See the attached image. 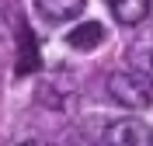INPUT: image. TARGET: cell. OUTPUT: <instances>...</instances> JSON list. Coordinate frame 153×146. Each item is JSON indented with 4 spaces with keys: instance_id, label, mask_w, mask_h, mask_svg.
<instances>
[{
    "instance_id": "obj_2",
    "label": "cell",
    "mask_w": 153,
    "mask_h": 146,
    "mask_svg": "<svg viewBox=\"0 0 153 146\" xmlns=\"http://www.w3.org/2000/svg\"><path fill=\"white\" fill-rule=\"evenodd\" d=\"M105 146H153V132L143 118H118L105 129Z\"/></svg>"
},
{
    "instance_id": "obj_3",
    "label": "cell",
    "mask_w": 153,
    "mask_h": 146,
    "mask_svg": "<svg viewBox=\"0 0 153 146\" xmlns=\"http://www.w3.org/2000/svg\"><path fill=\"white\" fill-rule=\"evenodd\" d=\"M108 10L118 24H139L150 14V0H108Z\"/></svg>"
},
{
    "instance_id": "obj_1",
    "label": "cell",
    "mask_w": 153,
    "mask_h": 146,
    "mask_svg": "<svg viewBox=\"0 0 153 146\" xmlns=\"http://www.w3.org/2000/svg\"><path fill=\"white\" fill-rule=\"evenodd\" d=\"M108 94L122 108L139 111V108L153 104V80L146 73H136V70H122V73H111L108 77Z\"/></svg>"
},
{
    "instance_id": "obj_7",
    "label": "cell",
    "mask_w": 153,
    "mask_h": 146,
    "mask_svg": "<svg viewBox=\"0 0 153 146\" xmlns=\"http://www.w3.org/2000/svg\"><path fill=\"white\" fill-rule=\"evenodd\" d=\"M18 146H42V143H35V139H25V143H18Z\"/></svg>"
},
{
    "instance_id": "obj_4",
    "label": "cell",
    "mask_w": 153,
    "mask_h": 146,
    "mask_svg": "<svg viewBox=\"0 0 153 146\" xmlns=\"http://www.w3.org/2000/svg\"><path fill=\"white\" fill-rule=\"evenodd\" d=\"M35 7L49 21H70V18H76L87 7V0H35Z\"/></svg>"
},
{
    "instance_id": "obj_8",
    "label": "cell",
    "mask_w": 153,
    "mask_h": 146,
    "mask_svg": "<svg viewBox=\"0 0 153 146\" xmlns=\"http://www.w3.org/2000/svg\"><path fill=\"white\" fill-rule=\"evenodd\" d=\"M150 59H153V56H150Z\"/></svg>"
},
{
    "instance_id": "obj_5",
    "label": "cell",
    "mask_w": 153,
    "mask_h": 146,
    "mask_svg": "<svg viewBox=\"0 0 153 146\" xmlns=\"http://www.w3.org/2000/svg\"><path fill=\"white\" fill-rule=\"evenodd\" d=\"M101 39H105V28H101L97 21H87V24H80V28H73L66 35V45H73V49H94V45H101Z\"/></svg>"
},
{
    "instance_id": "obj_6",
    "label": "cell",
    "mask_w": 153,
    "mask_h": 146,
    "mask_svg": "<svg viewBox=\"0 0 153 146\" xmlns=\"http://www.w3.org/2000/svg\"><path fill=\"white\" fill-rule=\"evenodd\" d=\"M25 77V73H31V70H38V49H35V39H31V31L28 28H21V59H18V66H14Z\"/></svg>"
}]
</instances>
